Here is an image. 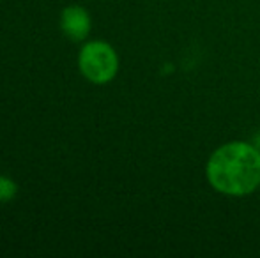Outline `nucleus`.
<instances>
[{
  "label": "nucleus",
  "mask_w": 260,
  "mask_h": 258,
  "mask_svg": "<svg viewBox=\"0 0 260 258\" xmlns=\"http://www.w3.org/2000/svg\"><path fill=\"white\" fill-rule=\"evenodd\" d=\"M207 180L218 193L246 196L260 188V149L248 141L223 143L209 156Z\"/></svg>",
  "instance_id": "1"
},
{
  "label": "nucleus",
  "mask_w": 260,
  "mask_h": 258,
  "mask_svg": "<svg viewBox=\"0 0 260 258\" xmlns=\"http://www.w3.org/2000/svg\"><path fill=\"white\" fill-rule=\"evenodd\" d=\"M82 75L92 83H106L115 78L119 71L117 52L105 41L87 43L78 57Z\"/></svg>",
  "instance_id": "2"
},
{
  "label": "nucleus",
  "mask_w": 260,
  "mask_h": 258,
  "mask_svg": "<svg viewBox=\"0 0 260 258\" xmlns=\"http://www.w3.org/2000/svg\"><path fill=\"white\" fill-rule=\"evenodd\" d=\"M60 27L68 38H71L73 41H82L89 35L90 27H92V21L90 16L83 7L80 6H71L66 7L62 11L60 16Z\"/></svg>",
  "instance_id": "3"
},
{
  "label": "nucleus",
  "mask_w": 260,
  "mask_h": 258,
  "mask_svg": "<svg viewBox=\"0 0 260 258\" xmlns=\"http://www.w3.org/2000/svg\"><path fill=\"white\" fill-rule=\"evenodd\" d=\"M18 193V186L14 180L7 179V177L0 175V203H6L13 200Z\"/></svg>",
  "instance_id": "4"
}]
</instances>
